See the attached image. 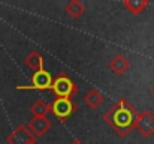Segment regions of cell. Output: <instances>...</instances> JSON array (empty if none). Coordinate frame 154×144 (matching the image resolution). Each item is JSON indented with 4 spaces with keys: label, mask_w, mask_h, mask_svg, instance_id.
Returning a JSON list of instances; mask_svg holds the SVG:
<instances>
[{
    "label": "cell",
    "mask_w": 154,
    "mask_h": 144,
    "mask_svg": "<svg viewBox=\"0 0 154 144\" xmlns=\"http://www.w3.org/2000/svg\"><path fill=\"white\" fill-rule=\"evenodd\" d=\"M138 111L136 108L124 98L118 99L103 116V120L109 128H112L118 137L126 138L132 129H135L136 119H138Z\"/></svg>",
    "instance_id": "cell-1"
},
{
    "label": "cell",
    "mask_w": 154,
    "mask_h": 144,
    "mask_svg": "<svg viewBox=\"0 0 154 144\" xmlns=\"http://www.w3.org/2000/svg\"><path fill=\"white\" fill-rule=\"evenodd\" d=\"M51 90L57 98H70V99H73V96L78 93V86L66 72H58L57 77L54 78Z\"/></svg>",
    "instance_id": "cell-2"
},
{
    "label": "cell",
    "mask_w": 154,
    "mask_h": 144,
    "mask_svg": "<svg viewBox=\"0 0 154 144\" xmlns=\"http://www.w3.org/2000/svg\"><path fill=\"white\" fill-rule=\"evenodd\" d=\"M50 105H51V113L60 122H66L78 110V105L70 98H55Z\"/></svg>",
    "instance_id": "cell-3"
},
{
    "label": "cell",
    "mask_w": 154,
    "mask_h": 144,
    "mask_svg": "<svg viewBox=\"0 0 154 144\" xmlns=\"http://www.w3.org/2000/svg\"><path fill=\"white\" fill-rule=\"evenodd\" d=\"M52 83L51 74L47 69H41L33 74L29 86H18V90H51Z\"/></svg>",
    "instance_id": "cell-4"
},
{
    "label": "cell",
    "mask_w": 154,
    "mask_h": 144,
    "mask_svg": "<svg viewBox=\"0 0 154 144\" xmlns=\"http://www.w3.org/2000/svg\"><path fill=\"white\" fill-rule=\"evenodd\" d=\"M8 144H33L36 143V137L32 134L29 126L26 125H18L8 137H6Z\"/></svg>",
    "instance_id": "cell-5"
},
{
    "label": "cell",
    "mask_w": 154,
    "mask_h": 144,
    "mask_svg": "<svg viewBox=\"0 0 154 144\" xmlns=\"http://www.w3.org/2000/svg\"><path fill=\"white\" fill-rule=\"evenodd\" d=\"M135 129H138V132L148 138L154 135V114L151 111L145 110V111H141L138 114V119H136V125H135Z\"/></svg>",
    "instance_id": "cell-6"
},
{
    "label": "cell",
    "mask_w": 154,
    "mask_h": 144,
    "mask_svg": "<svg viewBox=\"0 0 154 144\" xmlns=\"http://www.w3.org/2000/svg\"><path fill=\"white\" fill-rule=\"evenodd\" d=\"M27 126L35 137H44L51 128V120L48 117H33Z\"/></svg>",
    "instance_id": "cell-7"
},
{
    "label": "cell",
    "mask_w": 154,
    "mask_h": 144,
    "mask_svg": "<svg viewBox=\"0 0 154 144\" xmlns=\"http://www.w3.org/2000/svg\"><path fill=\"white\" fill-rule=\"evenodd\" d=\"M108 66H109V69H111L114 74H117V75H124V74L129 71V68H130V62H129V59H127L124 54H115V56L109 60Z\"/></svg>",
    "instance_id": "cell-8"
},
{
    "label": "cell",
    "mask_w": 154,
    "mask_h": 144,
    "mask_svg": "<svg viewBox=\"0 0 154 144\" xmlns=\"http://www.w3.org/2000/svg\"><path fill=\"white\" fill-rule=\"evenodd\" d=\"M44 63H45V60H44L42 54L38 53V51H30L24 59V65L29 69H32L33 72H38V71L44 69Z\"/></svg>",
    "instance_id": "cell-9"
},
{
    "label": "cell",
    "mask_w": 154,
    "mask_h": 144,
    "mask_svg": "<svg viewBox=\"0 0 154 144\" xmlns=\"http://www.w3.org/2000/svg\"><path fill=\"white\" fill-rule=\"evenodd\" d=\"M103 101H105V96L100 90H97V89H90L85 96H84V104L88 107V108H91V110H94V108H99L100 105L103 104Z\"/></svg>",
    "instance_id": "cell-10"
},
{
    "label": "cell",
    "mask_w": 154,
    "mask_h": 144,
    "mask_svg": "<svg viewBox=\"0 0 154 144\" xmlns=\"http://www.w3.org/2000/svg\"><path fill=\"white\" fill-rule=\"evenodd\" d=\"M64 12H66L70 18L78 20V18L85 12V6H84V3L79 2V0H70V2L64 6Z\"/></svg>",
    "instance_id": "cell-11"
},
{
    "label": "cell",
    "mask_w": 154,
    "mask_h": 144,
    "mask_svg": "<svg viewBox=\"0 0 154 144\" xmlns=\"http://www.w3.org/2000/svg\"><path fill=\"white\" fill-rule=\"evenodd\" d=\"M123 6L133 15H139L147 6L148 0H123Z\"/></svg>",
    "instance_id": "cell-12"
},
{
    "label": "cell",
    "mask_w": 154,
    "mask_h": 144,
    "mask_svg": "<svg viewBox=\"0 0 154 144\" xmlns=\"http://www.w3.org/2000/svg\"><path fill=\"white\" fill-rule=\"evenodd\" d=\"M30 113L33 114V117H47L48 113H51V105L47 104L44 99H38V101L32 105Z\"/></svg>",
    "instance_id": "cell-13"
},
{
    "label": "cell",
    "mask_w": 154,
    "mask_h": 144,
    "mask_svg": "<svg viewBox=\"0 0 154 144\" xmlns=\"http://www.w3.org/2000/svg\"><path fill=\"white\" fill-rule=\"evenodd\" d=\"M70 144H84V143H82L81 140H78V138H75V140H73V141H72V143H70Z\"/></svg>",
    "instance_id": "cell-14"
},
{
    "label": "cell",
    "mask_w": 154,
    "mask_h": 144,
    "mask_svg": "<svg viewBox=\"0 0 154 144\" xmlns=\"http://www.w3.org/2000/svg\"><path fill=\"white\" fill-rule=\"evenodd\" d=\"M151 90H153V93H154V86H153V89H151Z\"/></svg>",
    "instance_id": "cell-15"
},
{
    "label": "cell",
    "mask_w": 154,
    "mask_h": 144,
    "mask_svg": "<svg viewBox=\"0 0 154 144\" xmlns=\"http://www.w3.org/2000/svg\"><path fill=\"white\" fill-rule=\"evenodd\" d=\"M33 144H36V143H33Z\"/></svg>",
    "instance_id": "cell-16"
}]
</instances>
